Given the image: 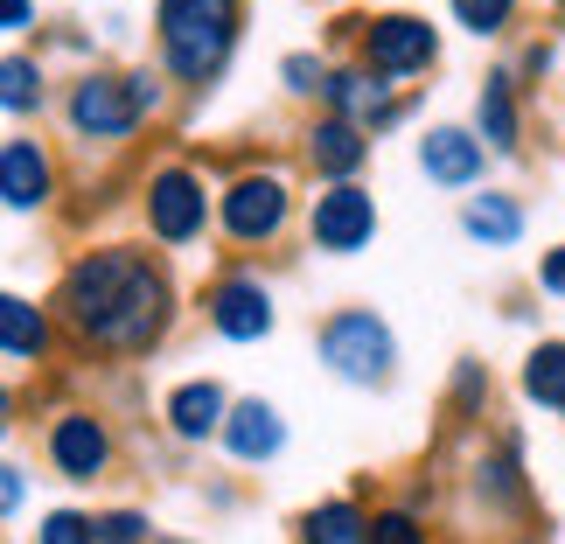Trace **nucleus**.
Masks as SVG:
<instances>
[{
    "label": "nucleus",
    "instance_id": "1",
    "mask_svg": "<svg viewBox=\"0 0 565 544\" xmlns=\"http://www.w3.org/2000/svg\"><path fill=\"white\" fill-rule=\"evenodd\" d=\"M168 314H175V287L140 245H98L56 279V321L105 356L154 350Z\"/></svg>",
    "mask_w": 565,
    "mask_h": 544
},
{
    "label": "nucleus",
    "instance_id": "2",
    "mask_svg": "<svg viewBox=\"0 0 565 544\" xmlns=\"http://www.w3.org/2000/svg\"><path fill=\"white\" fill-rule=\"evenodd\" d=\"M161 63L175 84H210L237 42V0H161L154 8Z\"/></svg>",
    "mask_w": 565,
    "mask_h": 544
},
{
    "label": "nucleus",
    "instance_id": "3",
    "mask_svg": "<svg viewBox=\"0 0 565 544\" xmlns=\"http://www.w3.org/2000/svg\"><path fill=\"white\" fill-rule=\"evenodd\" d=\"M321 356H329V370L350 377V384H384L398 350H391V329L371 308H350V314H335L329 329H321Z\"/></svg>",
    "mask_w": 565,
    "mask_h": 544
},
{
    "label": "nucleus",
    "instance_id": "4",
    "mask_svg": "<svg viewBox=\"0 0 565 544\" xmlns=\"http://www.w3.org/2000/svg\"><path fill=\"white\" fill-rule=\"evenodd\" d=\"M63 119H71L77 140H126V134L140 126V105H134V92H126V77L92 71V77L71 84V98H63Z\"/></svg>",
    "mask_w": 565,
    "mask_h": 544
},
{
    "label": "nucleus",
    "instance_id": "5",
    "mask_svg": "<svg viewBox=\"0 0 565 544\" xmlns=\"http://www.w3.org/2000/svg\"><path fill=\"white\" fill-rule=\"evenodd\" d=\"M363 35V71L371 77H412L440 56V35L426 29L419 14H384V21H356Z\"/></svg>",
    "mask_w": 565,
    "mask_h": 544
},
{
    "label": "nucleus",
    "instance_id": "6",
    "mask_svg": "<svg viewBox=\"0 0 565 544\" xmlns=\"http://www.w3.org/2000/svg\"><path fill=\"white\" fill-rule=\"evenodd\" d=\"M203 224H210L203 182H195L189 168H154V175H147V231H154L161 245H189V237H203Z\"/></svg>",
    "mask_w": 565,
    "mask_h": 544
},
{
    "label": "nucleus",
    "instance_id": "7",
    "mask_svg": "<svg viewBox=\"0 0 565 544\" xmlns=\"http://www.w3.org/2000/svg\"><path fill=\"white\" fill-rule=\"evenodd\" d=\"M224 231L237 245H273L287 231V182L279 175H237L224 195Z\"/></svg>",
    "mask_w": 565,
    "mask_h": 544
},
{
    "label": "nucleus",
    "instance_id": "8",
    "mask_svg": "<svg viewBox=\"0 0 565 544\" xmlns=\"http://www.w3.org/2000/svg\"><path fill=\"white\" fill-rule=\"evenodd\" d=\"M42 447H50V468L63 482H98V474L113 468V433H105V419H92V412H63Z\"/></svg>",
    "mask_w": 565,
    "mask_h": 544
},
{
    "label": "nucleus",
    "instance_id": "9",
    "mask_svg": "<svg viewBox=\"0 0 565 544\" xmlns=\"http://www.w3.org/2000/svg\"><path fill=\"white\" fill-rule=\"evenodd\" d=\"M371 237H377V203L356 182H335L329 195H315V245L321 252L350 258V252L371 245Z\"/></svg>",
    "mask_w": 565,
    "mask_h": 544
},
{
    "label": "nucleus",
    "instance_id": "10",
    "mask_svg": "<svg viewBox=\"0 0 565 544\" xmlns=\"http://www.w3.org/2000/svg\"><path fill=\"white\" fill-rule=\"evenodd\" d=\"M210 321H216V335H231V342H258V335H273V294L258 287L252 273H224L210 287Z\"/></svg>",
    "mask_w": 565,
    "mask_h": 544
},
{
    "label": "nucleus",
    "instance_id": "11",
    "mask_svg": "<svg viewBox=\"0 0 565 544\" xmlns=\"http://www.w3.org/2000/svg\"><path fill=\"white\" fill-rule=\"evenodd\" d=\"M50 195H56V161H50V147L29 140V134L0 140V203H8V210H42Z\"/></svg>",
    "mask_w": 565,
    "mask_h": 544
},
{
    "label": "nucleus",
    "instance_id": "12",
    "mask_svg": "<svg viewBox=\"0 0 565 544\" xmlns=\"http://www.w3.org/2000/svg\"><path fill=\"white\" fill-rule=\"evenodd\" d=\"M321 98H329L335 119L356 126V134H371V126L398 119V98H391V84L371 77V71H329V77H321Z\"/></svg>",
    "mask_w": 565,
    "mask_h": 544
},
{
    "label": "nucleus",
    "instance_id": "13",
    "mask_svg": "<svg viewBox=\"0 0 565 544\" xmlns=\"http://www.w3.org/2000/svg\"><path fill=\"white\" fill-rule=\"evenodd\" d=\"M419 168L440 189H468V182H482V140L461 134V126H433L419 140Z\"/></svg>",
    "mask_w": 565,
    "mask_h": 544
},
{
    "label": "nucleus",
    "instance_id": "14",
    "mask_svg": "<svg viewBox=\"0 0 565 544\" xmlns=\"http://www.w3.org/2000/svg\"><path fill=\"white\" fill-rule=\"evenodd\" d=\"M216 433H224V447L237 454V461H273V454H279V440H287V426H279V412H273L266 398H245V405H231Z\"/></svg>",
    "mask_w": 565,
    "mask_h": 544
},
{
    "label": "nucleus",
    "instance_id": "15",
    "mask_svg": "<svg viewBox=\"0 0 565 544\" xmlns=\"http://www.w3.org/2000/svg\"><path fill=\"white\" fill-rule=\"evenodd\" d=\"M50 314L35 308V300H21V294H0V356H21V363H42L50 356Z\"/></svg>",
    "mask_w": 565,
    "mask_h": 544
},
{
    "label": "nucleus",
    "instance_id": "16",
    "mask_svg": "<svg viewBox=\"0 0 565 544\" xmlns=\"http://www.w3.org/2000/svg\"><path fill=\"white\" fill-rule=\"evenodd\" d=\"M308 161L321 175H356V168L371 161V134H356V126H342V119H321L308 134Z\"/></svg>",
    "mask_w": 565,
    "mask_h": 544
},
{
    "label": "nucleus",
    "instance_id": "17",
    "mask_svg": "<svg viewBox=\"0 0 565 544\" xmlns=\"http://www.w3.org/2000/svg\"><path fill=\"white\" fill-rule=\"evenodd\" d=\"M168 426H175V440H210V433L224 426V391H216L210 377L182 384L175 398H168Z\"/></svg>",
    "mask_w": 565,
    "mask_h": 544
},
{
    "label": "nucleus",
    "instance_id": "18",
    "mask_svg": "<svg viewBox=\"0 0 565 544\" xmlns=\"http://www.w3.org/2000/svg\"><path fill=\"white\" fill-rule=\"evenodd\" d=\"M300 544H371V516L356 503H315L300 516Z\"/></svg>",
    "mask_w": 565,
    "mask_h": 544
},
{
    "label": "nucleus",
    "instance_id": "19",
    "mask_svg": "<svg viewBox=\"0 0 565 544\" xmlns=\"http://www.w3.org/2000/svg\"><path fill=\"white\" fill-rule=\"evenodd\" d=\"M42 98H50L42 63H35V56H0V113L29 119V113H42Z\"/></svg>",
    "mask_w": 565,
    "mask_h": 544
},
{
    "label": "nucleus",
    "instance_id": "20",
    "mask_svg": "<svg viewBox=\"0 0 565 544\" xmlns=\"http://www.w3.org/2000/svg\"><path fill=\"white\" fill-rule=\"evenodd\" d=\"M475 119H482V140L495 147V154H516V92H510V77H489L482 84Z\"/></svg>",
    "mask_w": 565,
    "mask_h": 544
},
{
    "label": "nucleus",
    "instance_id": "21",
    "mask_svg": "<svg viewBox=\"0 0 565 544\" xmlns=\"http://www.w3.org/2000/svg\"><path fill=\"white\" fill-rule=\"evenodd\" d=\"M524 391H531L537 405L565 412V342H537V350H531V363H524Z\"/></svg>",
    "mask_w": 565,
    "mask_h": 544
},
{
    "label": "nucleus",
    "instance_id": "22",
    "mask_svg": "<svg viewBox=\"0 0 565 544\" xmlns=\"http://www.w3.org/2000/svg\"><path fill=\"white\" fill-rule=\"evenodd\" d=\"M468 231L482 237V245H516V231H524V210H516L510 195H475V203H468Z\"/></svg>",
    "mask_w": 565,
    "mask_h": 544
},
{
    "label": "nucleus",
    "instance_id": "23",
    "mask_svg": "<svg viewBox=\"0 0 565 544\" xmlns=\"http://www.w3.org/2000/svg\"><path fill=\"white\" fill-rule=\"evenodd\" d=\"M510 14H516V0H454V21H461L468 35H495V29H510Z\"/></svg>",
    "mask_w": 565,
    "mask_h": 544
},
{
    "label": "nucleus",
    "instance_id": "24",
    "mask_svg": "<svg viewBox=\"0 0 565 544\" xmlns=\"http://www.w3.org/2000/svg\"><path fill=\"white\" fill-rule=\"evenodd\" d=\"M147 531H154V524H147L140 510H105V516H92V537L98 544H147Z\"/></svg>",
    "mask_w": 565,
    "mask_h": 544
},
{
    "label": "nucleus",
    "instance_id": "25",
    "mask_svg": "<svg viewBox=\"0 0 565 544\" xmlns=\"http://www.w3.org/2000/svg\"><path fill=\"white\" fill-rule=\"evenodd\" d=\"M35 544H98V537H92V516H77V510H56V516H42Z\"/></svg>",
    "mask_w": 565,
    "mask_h": 544
},
{
    "label": "nucleus",
    "instance_id": "26",
    "mask_svg": "<svg viewBox=\"0 0 565 544\" xmlns=\"http://www.w3.org/2000/svg\"><path fill=\"white\" fill-rule=\"evenodd\" d=\"M371 544H426V531L412 510H384V516H371Z\"/></svg>",
    "mask_w": 565,
    "mask_h": 544
},
{
    "label": "nucleus",
    "instance_id": "27",
    "mask_svg": "<svg viewBox=\"0 0 565 544\" xmlns=\"http://www.w3.org/2000/svg\"><path fill=\"white\" fill-rule=\"evenodd\" d=\"M21 503H29V474H21L14 461H0V516H14Z\"/></svg>",
    "mask_w": 565,
    "mask_h": 544
},
{
    "label": "nucleus",
    "instance_id": "28",
    "mask_svg": "<svg viewBox=\"0 0 565 544\" xmlns=\"http://www.w3.org/2000/svg\"><path fill=\"white\" fill-rule=\"evenodd\" d=\"M321 77H329V71H321L315 56H287V84H294V92H321Z\"/></svg>",
    "mask_w": 565,
    "mask_h": 544
},
{
    "label": "nucleus",
    "instance_id": "29",
    "mask_svg": "<svg viewBox=\"0 0 565 544\" xmlns=\"http://www.w3.org/2000/svg\"><path fill=\"white\" fill-rule=\"evenodd\" d=\"M35 29V0H0V35Z\"/></svg>",
    "mask_w": 565,
    "mask_h": 544
},
{
    "label": "nucleus",
    "instance_id": "30",
    "mask_svg": "<svg viewBox=\"0 0 565 544\" xmlns=\"http://www.w3.org/2000/svg\"><path fill=\"white\" fill-rule=\"evenodd\" d=\"M126 92H134V105H140V119H147V113H154V105H161V77H147V71H134V77H126Z\"/></svg>",
    "mask_w": 565,
    "mask_h": 544
},
{
    "label": "nucleus",
    "instance_id": "31",
    "mask_svg": "<svg viewBox=\"0 0 565 544\" xmlns=\"http://www.w3.org/2000/svg\"><path fill=\"white\" fill-rule=\"evenodd\" d=\"M537 287H545V294H565V245L545 258V266H537Z\"/></svg>",
    "mask_w": 565,
    "mask_h": 544
},
{
    "label": "nucleus",
    "instance_id": "32",
    "mask_svg": "<svg viewBox=\"0 0 565 544\" xmlns=\"http://www.w3.org/2000/svg\"><path fill=\"white\" fill-rule=\"evenodd\" d=\"M454 391H461V398H482V391H489V377H482V370L468 363V370H461V384H454Z\"/></svg>",
    "mask_w": 565,
    "mask_h": 544
},
{
    "label": "nucleus",
    "instance_id": "33",
    "mask_svg": "<svg viewBox=\"0 0 565 544\" xmlns=\"http://www.w3.org/2000/svg\"><path fill=\"white\" fill-rule=\"evenodd\" d=\"M8 412H14V398H8V384H0V433H8Z\"/></svg>",
    "mask_w": 565,
    "mask_h": 544
}]
</instances>
